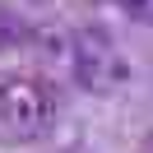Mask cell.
<instances>
[{
    "label": "cell",
    "mask_w": 153,
    "mask_h": 153,
    "mask_svg": "<svg viewBox=\"0 0 153 153\" xmlns=\"http://www.w3.org/2000/svg\"><path fill=\"white\" fill-rule=\"evenodd\" d=\"M56 125V88L42 74H0V130L10 139H42Z\"/></svg>",
    "instance_id": "cell-1"
},
{
    "label": "cell",
    "mask_w": 153,
    "mask_h": 153,
    "mask_svg": "<svg viewBox=\"0 0 153 153\" xmlns=\"http://www.w3.org/2000/svg\"><path fill=\"white\" fill-rule=\"evenodd\" d=\"M70 70H74L79 88H88V93H116L130 79V65H125L121 47L102 28H79L70 37Z\"/></svg>",
    "instance_id": "cell-2"
},
{
    "label": "cell",
    "mask_w": 153,
    "mask_h": 153,
    "mask_svg": "<svg viewBox=\"0 0 153 153\" xmlns=\"http://www.w3.org/2000/svg\"><path fill=\"white\" fill-rule=\"evenodd\" d=\"M111 5L121 14H130L134 23H149V28H153V0H111Z\"/></svg>",
    "instance_id": "cell-3"
}]
</instances>
